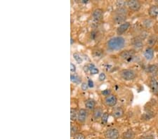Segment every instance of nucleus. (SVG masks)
<instances>
[{
  "label": "nucleus",
  "instance_id": "1",
  "mask_svg": "<svg viewBox=\"0 0 158 139\" xmlns=\"http://www.w3.org/2000/svg\"><path fill=\"white\" fill-rule=\"evenodd\" d=\"M126 40L122 37L118 36L112 37L108 40L106 43L107 49L110 52H117L122 49L125 47Z\"/></svg>",
  "mask_w": 158,
  "mask_h": 139
},
{
  "label": "nucleus",
  "instance_id": "2",
  "mask_svg": "<svg viewBox=\"0 0 158 139\" xmlns=\"http://www.w3.org/2000/svg\"><path fill=\"white\" fill-rule=\"evenodd\" d=\"M127 13L128 10L126 9V7L117 8L113 12L112 22L115 24H122L126 22V20L127 18Z\"/></svg>",
  "mask_w": 158,
  "mask_h": 139
},
{
  "label": "nucleus",
  "instance_id": "3",
  "mask_svg": "<svg viewBox=\"0 0 158 139\" xmlns=\"http://www.w3.org/2000/svg\"><path fill=\"white\" fill-rule=\"evenodd\" d=\"M119 75L124 80L132 81L136 78L137 74L132 69H124L121 70L120 73H119Z\"/></svg>",
  "mask_w": 158,
  "mask_h": 139
},
{
  "label": "nucleus",
  "instance_id": "4",
  "mask_svg": "<svg viewBox=\"0 0 158 139\" xmlns=\"http://www.w3.org/2000/svg\"><path fill=\"white\" fill-rule=\"evenodd\" d=\"M135 51L133 50H126L123 51L119 54V57L121 59L124 60V61H126V62H130L134 59L135 57Z\"/></svg>",
  "mask_w": 158,
  "mask_h": 139
},
{
  "label": "nucleus",
  "instance_id": "5",
  "mask_svg": "<svg viewBox=\"0 0 158 139\" xmlns=\"http://www.w3.org/2000/svg\"><path fill=\"white\" fill-rule=\"evenodd\" d=\"M104 135L106 139H118L119 133L115 128H110L105 131Z\"/></svg>",
  "mask_w": 158,
  "mask_h": 139
},
{
  "label": "nucleus",
  "instance_id": "6",
  "mask_svg": "<svg viewBox=\"0 0 158 139\" xmlns=\"http://www.w3.org/2000/svg\"><path fill=\"white\" fill-rule=\"evenodd\" d=\"M126 6L130 10L133 11H138L141 7V4L139 1H137V0H129V1H127Z\"/></svg>",
  "mask_w": 158,
  "mask_h": 139
},
{
  "label": "nucleus",
  "instance_id": "7",
  "mask_svg": "<svg viewBox=\"0 0 158 139\" xmlns=\"http://www.w3.org/2000/svg\"><path fill=\"white\" fill-rule=\"evenodd\" d=\"M117 98L115 95H109L108 96H106L104 99V103L108 107H114L117 104Z\"/></svg>",
  "mask_w": 158,
  "mask_h": 139
},
{
  "label": "nucleus",
  "instance_id": "8",
  "mask_svg": "<svg viewBox=\"0 0 158 139\" xmlns=\"http://www.w3.org/2000/svg\"><path fill=\"white\" fill-rule=\"evenodd\" d=\"M103 11L101 8H96L93 11L92 18L95 22H99L103 19Z\"/></svg>",
  "mask_w": 158,
  "mask_h": 139
},
{
  "label": "nucleus",
  "instance_id": "9",
  "mask_svg": "<svg viewBox=\"0 0 158 139\" xmlns=\"http://www.w3.org/2000/svg\"><path fill=\"white\" fill-rule=\"evenodd\" d=\"M130 27H131V23L129 22H125L124 23L121 24L117 28V34L119 35H123L129 29Z\"/></svg>",
  "mask_w": 158,
  "mask_h": 139
},
{
  "label": "nucleus",
  "instance_id": "10",
  "mask_svg": "<svg viewBox=\"0 0 158 139\" xmlns=\"http://www.w3.org/2000/svg\"><path fill=\"white\" fill-rule=\"evenodd\" d=\"M143 40H142L141 39L138 37V36L135 37L134 38H133L131 40V44L135 49H140L143 48Z\"/></svg>",
  "mask_w": 158,
  "mask_h": 139
},
{
  "label": "nucleus",
  "instance_id": "11",
  "mask_svg": "<svg viewBox=\"0 0 158 139\" xmlns=\"http://www.w3.org/2000/svg\"><path fill=\"white\" fill-rule=\"evenodd\" d=\"M87 111L85 109H80L78 111V115H77V120L79 122L84 123L87 120Z\"/></svg>",
  "mask_w": 158,
  "mask_h": 139
},
{
  "label": "nucleus",
  "instance_id": "12",
  "mask_svg": "<svg viewBox=\"0 0 158 139\" xmlns=\"http://www.w3.org/2000/svg\"><path fill=\"white\" fill-rule=\"evenodd\" d=\"M124 114V110L120 107H117V108H114V110H112V115L114 118L115 119H119L121 118Z\"/></svg>",
  "mask_w": 158,
  "mask_h": 139
},
{
  "label": "nucleus",
  "instance_id": "13",
  "mask_svg": "<svg viewBox=\"0 0 158 139\" xmlns=\"http://www.w3.org/2000/svg\"><path fill=\"white\" fill-rule=\"evenodd\" d=\"M148 15L152 18H155L158 16V4L152 5L148 8Z\"/></svg>",
  "mask_w": 158,
  "mask_h": 139
},
{
  "label": "nucleus",
  "instance_id": "14",
  "mask_svg": "<svg viewBox=\"0 0 158 139\" xmlns=\"http://www.w3.org/2000/svg\"><path fill=\"white\" fill-rule=\"evenodd\" d=\"M154 54V52L153 49H152V47H148L145 49V52H144V57H145V59L147 60V61H150V60L153 59Z\"/></svg>",
  "mask_w": 158,
  "mask_h": 139
},
{
  "label": "nucleus",
  "instance_id": "15",
  "mask_svg": "<svg viewBox=\"0 0 158 139\" xmlns=\"http://www.w3.org/2000/svg\"><path fill=\"white\" fill-rule=\"evenodd\" d=\"M157 40H158L157 36L156 35L153 34V35H150V36L147 38V44H148L149 47H152L155 45V44L157 43Z\"/></svg>",
  "mask_w": 158,
  "mask_h": 139
},
{
  "label": "nucleus",
  "instance_id": "16",
  "mask_svg": "<svg viewBox=\"0 0 158 139\" xmlns=\"http://www.w3.org/2000/svg\"><path fill=\"white\" fill-rule=\"evenodd\" d=\"M96 106V101L92 98H88L85 101V107L88 110H94Z\"/></svg>",
  "mask_w": 158,
  "mask_h": 139
},
{
  "label": "nucleus",
  "instance_id": "17",
  "mask_svg": "<svg viewBox=\"0 0 158 139\" xmlns=\"http://www.w3.org/2000/svg\"><path fill=\"white\" fill-rule=\"evenodd\" d=\"M135 137V133L133 130L129 129L124 132L122 135V139H133Z\"/></svg>",
  "mask_w": 158,
  "mask_h": 139
},
{
  "label": "nucleus",
  "instance_id": "18",
  "mask_svg": "<svg viewBox=\"0 0 158 139\" xmlns=\"http://www.w3.org/2000/svg\"><path fill=\"white\" fill-rule=\"evenodd\" d=\"M103 115V110L101 108H95L93 112V117L95 120H98V119L101 118Z\"/></svg>",
  "mask_w": 158,
  "mask_h": 139
},
{
  "label": "nucleus",
  "instance_id": "19",
  "mask_svg": "<svg viewBox=\"0 0 158 139\" xmlns=\"http://www.w3.org/2000/svg\"><path fill=\"white\" fill-rule=\"evenodd\" d=\"M150 88L151 90L154 94H158V82L154 79H152L150 81Z\"/></svg>",
  "mask_w": 158,
  "mask_h": 139
},
{
  "label": "nucleus",
  "instance_id": "20",
  "mask_svg": "<svg viewBox=\"0 0 158 139\" xmlns=\"http://www.w3.org/2000/svg\"><path fill=\"white\" fill-rule=\"evenodd\" d=\"M147 71L152 75H156L158 73V66L156 65H150L147 66Z\"/></svg>",
  "mask_w": 158,
  "mask_h": 139
},
{
  "label": "nucleus",
  "instance_id": "21",
  "mask_svg": "<svg viewBox=\"0 0 158 139\" xmlns=\"http://www.w3.org/2000/svg\"><path fill=\"white\" fill-rule=\"evenodd\" d=\"M92 55L95 59H101L103 56V51L102 49H97L93 51Z\"/></svg>",
  "mask_w": 158,
  "mask_h": 139
},
{
  "label": "nucleus",
  "instance_id": "22",
  "mask_svg": "<svg viewBox=\"0 0 158 139\" xmlns=\"http://www.w3.org/2000/svg\"><path fill=\"white\" fill-rule=\"evenodd\" d=\"M89 72H90L91 75H96V74H98V73H99V70H98V68H96V67L95 66L94 64L89 65Z\"/></svg>",
  "mask_w": 158,
  "mask_h": 139
},
{
  "label": "nucleus",
  "instance_id": "23",
  "mask_svg": "<svg viewBox=\"0 0 158 139\" xmlns=\"http://www.w3.org/2000/svg\"><path fill=\"white\" fill-rule=\"evenodd\" d=\"M77 115H78V112L76 109L75 108H71L70 110V118L73 121H75L77 119Z\"/></svg>",
  "mask_w": 158,
  "mask_h": 139
},
{
  "label": "nucleus",
  "instance_id": "24",
  "mask_svg": "<svg viewBox=\"0 0 158 139\" xmlns=\"http://www.w3.org/2000/svg\"><path fill=\"white\" fill-rule=\"evenodd\" d=\"M70 80H71V82L74 84H80L81 82V78L79 76H77L76 75H71L70 76Z\"/></svg>",
  "mask_w": 158,
  "mask_h": 139
},
{
  "label": "nucleus",
  "instance_id": "25",
  "mask_svg": "<svg viewBox=\"0 0 158 139\" xmlns=\"http://www.w3.org/2000/svg\"><path fill=\"white\" fill-rule=\"evenodd\" d=\"M152 23H153V22H152V20H151V19H145L143 21V26L145 28H150L152 27Z\"/></svg>",
  "mask_w": 158,
  "mask_h": 139
},
{
  "label": "nucleus",
  "instance_id": "26",
  "mask_svg": "<svg viewBox=\"0 0 158 139\" xmlns=\"http://www.w3.org/2000/svg\"><path fill=\"white\" fill-rule=\"evenodd\" d=\"M108 118H109V114L108 113V112H105V113H103V115H102V117H101L102 124L105 125V124H107V122H108Z\"/></svg>",
  "mask_w": 158,
  "mask_h": 139
},
{
  "label": "nucleus",
  "instance_id": "27",
  "mask_svg": "<svg viewBox=\"0 0 158 139\" xmlns=\"http://www.w3.org/2000/svg\"><path fill=\"white\" fill-rule=\"evenodd\" d=\"M73 58H74V59L76 61V62L77 63H79V64H80V63H82V62H83V59H82V57H81L80 55L78 54V53H74Z\"/></svg>",
  "mask_w": 158,
  "mask_h": 139
},
{
  "label": "nucleus",
  "instance_id": "28",
  "mask_svg": "<svg viewBox=\"0 0 158 139\" xmlns=\"http://www.w3.org/2000/svg\"><path fill=\"white\" fill-rule=\"evenodd\" d=\"M147 34H148V32H147L146 30H141L139 33V35H138V37L141 39L142 40H143L147 37Z\"/></svg>",
  "mask_w": 158,
  "mask_h": 139
},
{
  "label": "nucleus",
  "instance_id": "29",
  "mask_svg": "<svg viewBox=\"0 0 158 139\" xmlns=\"http://www.w3.org/2000/svg\"><path fill=\"white\" fill-rule=\"evenodd\" d=\"M71 136H75V135L77 134V133H77V131H78V127H77V126L76 125H71Z\"/></svg>",
  "mask_w": 158,
  "mask_h": 139
},
{
  "label": "nucleus",
  "instance_id": "30",
  "mask_svg": "<svg viewBox=\"0 0 158 139\" xmlns=\"http://www.w3.org/2000/svg\"><path fill=\"white\" fill-rule=\"evenodd\" d=\"M116 5H117V8H122V7H125L126 5H127V1H117L116 2Z\"/></svg>",
  "mask_w": 158,
  "mask_h": 139
},
{
  "label": "nucleus",
  "instance_id": "31",
  "mask_svg": "<svg viewBox=\"0 0 158 139\" xmlns=\"http://www.w3.org/2000/svg\"><path fill=\"white\" fill-rule=\"evenodd\" d=\"M97 36H98V32L96 31H92L91 32V35H90V38H91V40H95L96 39V37H97Z\"/></svg>",
  "mask_w": 158,
  "mask_h": 139
},
{
  "label": "nucleus",
  "instance_id": "32",
  "mask_svg": "<svg viewBox=\"0 0 158 139\" xmlns=\"http://www.w3.org/2000/svg\"><path fill=\"white\" fill-rule=\"evenodd\" d=\"M74 139H85V137L83 133H78L75 136H74Z\"/></svg>",
  "mask_w": 158,
  "mask_h": 139
},
{
  "label": "nucleus",
  "instance_id": "33",
  "mask_svg": "<svg viewBox=\"0 0 158 139\" xmlns=\"http://www.w3.org/2000/svg\"><path fill=\"white\" fill-rule=\"evenodd\" d=\"M105 78H106V75H105V74L103 73H101L99 75V76H98V80H99L100 82H103V81H104L105 80Z\"/></svg>",
  "mask_w": 158,
  "mask_h": 139
},
{
  "label": "nucleus",
  "instance_id": "34",
  "mask_svg": "<svg viewBox=\"0 0 158 139\" xmlns=\"http://www.w3.org/2000/svg\"><path fill=\"white\" fill-rule=\"evenodd\" d=\"M88 87H89V86H88V84L86 83V82H83V83L82 84V85H81V89L84 91L87 90Z\"/></svg>",
  "mask_w": 158,
  "mask_h": 139
},
{
  "label": "nucleus",
  "instance_id": "35",
  "mask_svg": "<svg viewBox=\"0 0 158 139\" xmlns=\"http://www.w3.org/2000/svg\"><path fill=\"white\" fill-rule=\"evenodd\" d=\"M110 93H111L110 90H109V89H106V90L102 91L101 94H103V96H108L109 95H110Z\"/></svg>",
  "mask_w": 158,
  "mask_h": 139
},
{
  "label": "nucleus",
  "instance_id": "36",
  "mask_svg": "<svg viewBox=\"0 0 158 139\" xmlns=\"http://www.w3.org/2000/svg\"><path fill=\"white\" fill-rule=\"evenodd\" d=\"M88 86H89V88H94V82H93L92 80H91V79H89L88 80Z\"/></svg>",
  "mask_w": 158,
  "mask_h": 139
},
{
  "label": "nucleus",
  "instance_id": "37",
  "mask_svg": "<svg viewBox=\"0 0 158 139\" xmlns=\"http://www.w3.org/2000/svg\"><path fill=\"white\" fill-rule=\"evenodd\" d=\"M70 71H71V73H75L76 72V66L73 63L70 64Z\"/></svg>",
  "mask_w": 158,
  "mask_h": 139
},
{
  "label": "nucleus",
  "instance_id": "38",
  "mask_svg": "<svg viewBox=\"0 0 158 139\" xmlns=\"http://www.w3.org/2000/svg\"><path fill=\"white\" fill-rule=\"evenodd\" d=\"M145 139H154V136L152 137V135H151V136H148L147 137H146Z\"/></svg>",
  "mask_w": 158,
  "mask_h": 139
},
{
  "label": "nucleus",
  "instance_id": "39",
  "mask_svg": "<svg viewBox=\"0 0 158 139\" xmlns=\"http://www.w3.org/2000/svg\"><path fill=\"white\" fill-rule=\"evenodd\" d=\"M73 44V39L71 38V44Z\"/></svg>",
  "mask_w": 158,
  "mask_h": 139
},
{
  "label": "nucleus",
  "instance_id": "40",
  "mask_svg": "<svg viewBox=\"0 0 158 139\" xmlns=\"http://www.w3.org/2000/svg\"><path fill=\"white\" fill-rule=\"evenodd\" d=\"M156 2H157V4H158V1H156Z\"/></svg>",
  "mask_w": 158,
  "mask_h": 139
}]
</instances>
